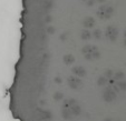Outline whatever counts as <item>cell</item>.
Masks as SVG:
<instances>
[{"label": "cell", "instance_id": "cell-1", "mask_svg": "<svg viewBox=\"0 0 126 121\" xmlns=\"http://www.w3.org/2000/svg\"><path fill=\"white\" fill-rule=\"evenodd\" d=\"M69 85H71V87H73V88H75L76 89L77 87H78L79 85H80V80H78V79L77 78H74V77H70V78H69Z\"/></svg>", "mask_w": 126, "mask_h": 121}, {"label": "cell", "instance_id": "cell-2", "mask_svg": "<svg viewBox=\"0 0 126 121\" xmlns=\"http://www.w3.org/2000/svg\"><path fill=\"white\" fill-rule=\"evenodd\" d=\"M74 72L75 73H77V74H79V76H84L85 74V71H84V69L83 68H75L74 69Z\"/></svg>", "mask_w": 126, "mask_h": 121}, {"label": "cell", "instance_id": "cell-3", "mask_svg": "<svg viewBox=\"0 0 126 121\" xmlns=\"http://www.w3.org/2000/svg\"><path fill=\"white\" fill-rule=\"evenodd\" d=\"M65 60H66V63H70V62L74 61V58L71 56H67V57H65Z\"/></svg>", "mask_w": 126, "mask_h": 121}, {"label": "cell", "instance_id": "cell-4", "mask_svg": "<svg viewBox=\"0 0 126 121\" xmlns=\"http://www.w3.org/2000/svg\"><path fill=\"white\" fill-rule=\"evenodd\" d=\"M118 85H119V87H122V89H126V83H124V82H119V83H118Z\"/></svg>", "mask_w": 126, "mask_h": 121}, {"label": "cell", "instance_id": "cell-5", "mask_svg": "<svg viewBox=\"0 0 126 121\" xmlns=\"http://www.w3.org/2000/svg\"><path fill=\"white\" fill-rule=\"evenodd\" d=\"M62 97H63L62 93H56V99H60Z\"/></svg>", "mask_w": 126, "mask_h": 121}]
</instances>
